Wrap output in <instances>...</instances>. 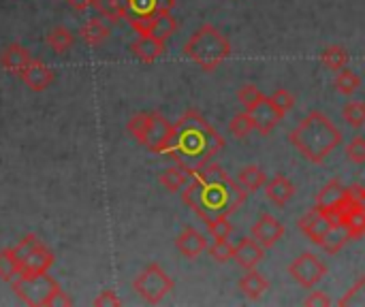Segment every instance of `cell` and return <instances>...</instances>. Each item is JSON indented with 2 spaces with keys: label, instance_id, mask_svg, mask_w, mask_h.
Segmentation results:
<instances>
[{
  "label": "cell",
  "instance_id": "obj_4",
  "mask_svg": "<svg viewBox=\"0 0 365 307\" xmlns=\"http://www.w3.org/2000/svg\"><path fill=\"white\" fill-rule=\"evenodd\" d=\"M184 56L197 66H201L205 73H214L231 56V43L216 26L203 24L186 41Z\"/></svg>",
  "mask_w": 365,
  "mask_h": 307
},
{
  "label": "cell",
  "instance_id": "obj_25",
  "mask_svg": "<svg viewBox=\"0 0 365 307\" xmlns=\"http://www.w3.org/2000/svg\"><path fill=\"white\" fill-rule=\"evenodd\" d=\"M178 0H126L128 17H145L156 11H173ZM126 17V19H128Z\"/></svg>",
  "mask_w": 365,
  "mask_h": 307
},
{
  "label": "cell",
  "instance_id": "obj_28",
  "mask_svg": "<svg viewBox=\"0 0 365 307\" xmlns=\"http://www.w3.org/2000/svg\"><path fill=\"white\" fill-rule=\"evenodd\" d=\"M45 43H47L56 53L62 56V53H66V51L73 49V45H75V34H73L66 26H53V28L47 32Z\"/></svg>",
  "mask_w": 365,
  "mask_h": 307
},
{
  "label": "cell",
  "instance_id": "obj_31",
  "mask_svg": "<svg viewBox=\"0 0 365 307\" xmlns=\"http://www.w3.org/2000/svg\"><path fill=\"white\" fill-rule=\"evenodd\" d=\"M321 64L327 68V71H342L346 64H349V51L342 47V45H331V47H325L323 53H321Z\"/></svg>",
  "mask_w": 365,
  "mask_h": 307
},
{
  "label": "cell",
  "instance_id": "obj_14",
  "mask_svg": "<svg viewBox=\"0 0 365 307\" xmlns=\"http://www.w3.org/2000/svg\"><path fill=\"white\" fill-rule=\"evenodd\" d=\"M331 224H334V220H331L327 214H323L321 209H317V207H312L308 214H304V216L299 218V222H297L299 231H302L310 241H314L317 246L321 244V239L325 237V233L329 231Z\"/></svg>",
  "mask_w": 365,
  "mask_h": 307
},
{
  "label": "cell",
  "instance_id": "obj_7",
  "mask_svg": "<svg viewBox=\"0 0 365 307\" xmlns=\"http://www.w3.org/2000/svg\"><path fill=\"white\" fill-rule=\"evenodd\" d=\"M173 132H175V124H171L163 113L150 111V120H148L145 132L139 143L145 150H150L152 154L167 156L171 150V143H173Z\"/></svg>",
  "mask_w": 365,
  "mask_h": 307
},
{
  "label": "cell",
  "instance_id": "obj_38",
  "mask_svg": "<svg viewBox=\"0 0 365 307\" xmlns=\"http://www.w3.org/2000/svg\"><path fill=\"white\" fill-rule=\"evenodd\" d=\"M269 98H272V103L276 105V109L280 111V115H282V118H284V115L295 107V96H293L289 90H284V88H278Z\"/></svg>",
  "mask_w": 365,
  "mask_h": 307
},
{
  "label": "cell",
  "instance_id": "obj_44",
  "mask_svg": "<svg viewBox=\"0 0 365 307\" xmlns=\"http://www.w3.org/2000/svg\"><path fill=\"white\" fill-rule=\"evenodd\" d=\"M349 192H351V201H353V205H357L359 209H364L365 212V188L364 186H359V184H355V186H349Z\"/></svg>",
  "mask_w": 365,
  "mask_h": 307
},
{
  "label": "cell",
  "instance_id": "obj_21",
  "mask_svg": "<svg viewBox=\"0 0 365 307\" xmlns=\"http://www.w3.org/2000/svg\"><path fill=\"white\" fill-rule=\"evenodd\" d=\"M334 220L344 224V229L349 231L351 239H359V237L365 235V212L359 209L357 205H353V203L349 207H344Z\"/></svg>",
  "mask_w": 365,
  "mask_h": 307
},
{
  "label": "cell",
  "instance_id": "obj_19",
  "mask_svg": "<svg viewBox=\"0 0 365 307\" xmlns=\"http://www.w3.org/2000/svg\"><path fill=\"white\" fill-rule=\"evenodd\" d=\"M30 60H32V53H30L24 45H19V43L6 45V47L2 49V53H0V66H2L4 71L13 73V75H19L21 68H24Z\"/></svg>",
  "mask_w": 365,
  "mask_h": 307
},
{
  "label": "cell",
  "instance_id": "obj_45",
  "mask_svg": "<svg viewBox=\"0 0 365 307\" xmlns=\"http://www.w3.org/2000/svg\"><path fill=\"white\" fill-rule=\"evenodd\" d=\"M68 2V6L73 9V11H77V13H86L90 6H92V0H66Z\"/></svg>",
  "mask_w": 365,
  "mask_h": 307
},
{
  "label": "cell",
  "instance_id": "obj_37",
  "mask_svg": "<svg viewBox=\"0 0 365 307\" xmlns=\"http://www.w3.org/2000/svg\"><path fill=\"white\" fill-rule=\"evenodd\" d=\"M207 252L216 263H229L235 256V246L227 239H214V244L207 248Z\"/></svg>",
  "mask_w": 365,
  "mask_h": 307
},
{
  "label": "cell",
  "instance_id": "obj_43",
  "mask_svg": "<svg viewBox=\"0 0 365 307\" xmlns=\"http://www.w3.org/2000/svg\"><path fill=\"white\" fill-rule=\"evenodd\" d=\"M304 306L308 307H329L331 306V299L325 295V293H321V291H314V293H310L306 299H304Z\"/></svg>",
  "mask_w": 365,
  "mask_h": 307
},
{
  "label": "cell",
  "instance_id": "obj_29",
  "mask_svg": "<svg viewBox=\"0 0 365 307\" xmlns=\"http://www.w3.org/2000/svg\"><path fill=\"white\" fill-rule=\"evenodd\" d=\"M92 6L101 13V17L109 19L111 24H118L128 17L126 0H92Z\"/></svg>",
  "mask_w": 365,
  "mask_h": 307
},
{
  "label": "cell",
  "instance_id": "obj_32",
  "mask_svg": "<svg viewBox=\"0 0 365 307\" xmlns=\"http://www.w3.org/2000/svg\"><path fill=\"white\" fill-rule=\"evenodd\" d=\"M334 85H336V90H338L340 94L351 96V94H355V92L361 88V77H359L355 71H351V68H346V66H344L342 71H338Z\"/></svg>",
  "mask_w": 365,
  "mask_h": 307
},
{
  "label": "cell",
  "instance_id": "obj_36",
  "mask_svg": "<svg viewBox=\"0 0 365 307\" xmlns=\"http://www.w3.org/2000/svg\"><path fill=\"white\" fill-rule=\"evenodd\" d=\"M229 130H231V135H233V137H237V139H246V137L255 130V122H252L250 113H248V111L237 113V115L229 122Z\"/></svg>",
  "mask_w": 365,
  "mask_h": 307
},
{
  "label": "cell",
  "instance_id": "obj_24",
  "mask_svg": "<svg viewBox=\"0 0 365 307\" xmlns=\"http://www.w3.org/2000/svg\"><path fill=\"white\" fill-rule=\"evenodd\" d=\"M349 241H353V239H351L349 231L344 229V224L338 222V220H334V224L329 227V231L325 233V237L321 239L319 246H321L327 254H338Z\"/></svg>",
  "mask_w": 365,
  "mask_h": 307
},
{
  "label": "cell",
  "instance_id": "obj_34",
  "mask_svg": "<svg viewBox=\"0 0 365 307\" xmlns=\"http://www.w3.org/2000/svg\"><path fill=\"white\" fill-rule=\"evenodd\" d=\"M205 229L212 235V239H229L233 233V224L229 216H216V218L205 220Z\"/></svg>",
  "mask_w": 365,
  "mask_h": 307
},
{
  "label": "cell",
  "instance_id": "obj_17",
  "mask_svg": "<svg viewBox=\"0 0 365 307\" xmlns=\"http://www.w3.org/2000/svg\"><path fill=\"white\" fill-rule=\"evenodd\" d=\"M263 259H265V248H263L255 237H246V239H242V241L235 246V256H233V261H235L244 271L255 269Z\"/></svg>",
  "mask_w": 365,
  "mask_h": 307
},
{
  "label": "cell",
  "instance_id": "obj_23",
  "mask_svg": "<svg viewBox=\"0 0 365 307\" xmlns=\"http://www.w3.org/2000/svg\"><path fill=\"white\" fill-rule=\"evenodd\" d=\"M111 34V28L105 24V17H92L88 24L81 28V38L88 47H98L103 45Z\"/></svg>",
  "mask_w": 365,
  "mask_h": 307
},
{
  "label": "cell",
  "instance_id": "obj_39",
  "mask_svg": "<svg viewBox=\"0 0 365 307\" xmlns=\"http://www.w3.org/2000/svg\"><path fill=\"white\" fill-rule=\"evenodd\" d=\"M346 158L353 165H365V137H353V141L346 145Z\"/></svg>",
  "mask_w": 365,
  "mask_h": 307
},
{
  "label": "cell",
  "instance_id": "obj_2",
  "mask_svg": "<svg viewBox=\"0 0 365 307\" xmlns=\"http://www.w3.org/2000/svg\"><path fill=\"white\" fill-rule=\"evenodd\" d=\"M222 150V135L197 109H188L175 122L173 143L167 156L175 165L184 167L190 175H195L201 167L212 162Z\"/></svg>",
  "mask_w": 365,
  "mask_h": 307
},
{
  "label": "cell",
  "instance_id": "obj_42",
  "mask_svg": "<svg viewBox=\"0 0 365 307\" xmlns=\"http://www.w3.org/2000/svg\"><path fill=\"white\" fill-rule=\"evenodd\" d=\"M92 306L96 307H118L122 306V301H120V297L113 293V291H103L94 301H92Z\"/></svg>",
  "mask_w": 365,
  "mask_h": 307
},
{
  "label": "cell",
  "instance_id": "obj_26",
  "mask_svg": "<svg viewBox=\"0 0 365 307\" xmlns=\"http://www.w3.org/2000/svg\"><path fill=\"white\" fill-rule=\"evenodd\" d=\"M190 173L180 167V165H173L169 169H165L160 175H158V184L167 190V192H182L186 188V184L190 182Z\"/></svg>",
  "mask_w": 365,
  "mask_h": 307
},
{
  "label": "cell",
  "instance_id": "obj_18",
  "mask_svg": "<svg viewBox=\"0 0 365 307\" xmlns=\"http://www.w3.org/2000/svg\"><path fill=\"white\" fill-rule=\"evenodd\" d=\"M265 194H267V199H269L276 207H284V205L293 199L295 186H293V182H291L287 175L278 173V175H274L272 179H267V184H265Z\"/></svg>",
  "mask_w": 365,
  "mask_h": 307
},
{
  "label": "cell",
  "instance_id": "obj_15",
  "mask_svg": "<svg viewBox=\"0 0 365 307\" xmlns=\"http://www.w3.org/2000/svg\"><path fill=\"white\" fill-rule=\"evenodd\" d=\"M165 43L167 41H160V38H156L152 34H139V38L130 43V51L143 64H152V62H156L158 58L165 56V51H167Z\"/></svg>",
  "mask_w": 365,
  "mask_h": 307
},
{
  "label": "cell",
  "instance_id": "obj_22",
  "mask_svg": "<svg viewBox=\"0 0 365 307\" xmlns=\"http://www.w3.org/2000/svg\"><path fill=\"white\" fill-rule=\"evenodd\" d=\"M56 263V256H53V252L41 241L34 250H32V254L24 261V265H21V271H30V274H41V271H49L51 269V265Z\"/></svg>",
  "mask_w": 365,
  "mask_h": 307
},
{
  "label": "cell",
  "instance_id": "obj_6",
  "mask_svg": "<svg viewBox=\"0 0 365 307\" xmlns=\"http://www.w3.org/2000/svg\"><path fill=\"white\" fill-rule=\"evenodd\" d=\"M173 280L158 263H150L133 282L135 293L150 306H158L173 291Z\"/></svg>",
  "mask_w": 365,
  "mask_h": 307
},
{
  "label": "cell",
  "instance_id": "obj_40",
  "mask_svg": "<svg viewBox=\"0 0 365 307\" xmlns=\"http://www.w3.org/2000/svg\"><path fill=\"white\" fill-rule=\"evenodd\" d=\"M263 94H261V90L255 85V83H244L240 90H237V100H240V105L244 107V109H248L252 103H257L259 98H261Z\"/></svg>",
  "mask_w": 365,
  "mask_h": 307
},
{
  "label": "cell",
  "instance_id": "obj_8",
  "mask_svg": "<svg viewBox=\"0 0 365 307\" xmlns=\"http://www.w3.org/2000/svg\"><path fill=\"white\" fill-rule=\"evenodd\" d=\"M289 276L302 286V288H314L319 282L325 280L327 276V265L312 252H302L291 265H289Z\"/></svg>",
  "mask_w": 365,
  "mask_h": 307
},
{
  "label": "cell",
  "instance_id": "obj_5",
  "mask_svg": "<svg viewBox=\"0 0 365 307\" xmlns=\"http://www.w3.org/2000/svg\"><path fill=\"white\" fill-rule=\"evenodd\" d=\"M17 299L32 307H66L73 306V299L60 288L58 280L49 276V271L30 274L21 271L19 278L11 284Z\"/></svg>",
  "mask_w": 365,
  "mask_h": 307
},
{
  "label": "cell",
  "instance_id": "obj_10",
  "mask_svg": "<svg viewBox=\"0 0 365 307\" xmlns=\"http://www.w3.org/2000/svg\"><path fill=\"white\" fill-rule=\"evenodd\" d=\"M351 203H353V201H351L349 188H346L340 179H331V182L325 184L323 190L317 194L314 207L321 209L323 214H327V216L334 220V218H336L344 207H349Z\"/></svg>",
  "mask_w": 365,
  "mask_h": 307
},
{
  "label": "cell",
  "instance_id": "obj_16",
  "mask_svg": "<svg viewBox=\"0 0 365 307\" xmlns=\"http://www.w3.org/2000/svg\"><path fill=\"white\" fill-rule=\"evenodd\" d=\"M175 248L178 252L184 256V259H199L205 250H207V239L203 233H199L197 229L192 227H186L178 237H175Z\"/></svg>",
  "mask_w": 365,
  "mask_h": 307
},
{
  "label": "cell",
  "instance_id": "obj_35",
  "mask_svg": "<svg viewBox=\"0 0 365 307\" xmlns=\"http://www.w3.org/2000/svg\"><path fill=\"white\" fill-rule=\"evenodd\" d=\"M338 306L342 307H365V276L359 278L351 288L349 293L338 301Z\"/></svg>",
  "mask_w": 365,
  "mask_h": 307
},
{
  "label": "cell",
  "instance_id": "obj_30",
  "mask_svg": "<svg viewBox=\"0 0 365 307\" xmlns=\"http://www.w3.org/2000/svg\"><path fill=\"white\" fill-rule=\"evenodd\" d=\"M21 274V263L17 261L13 248L0 250V280L6 284H13Z\"/></svg>",
  "mask_w": 365,
  "mask_h": 307
},
{
  "label": "cell",
  "instance_id": "obj_20",
  "mask_svg": "<svg viewBox=\"0 0 365 307\" xmlns=\"http://www.w3.org/2000/svg\"><path fill=\"white\" fill-rule=\"evenodd\" d=\"M240 293L246 297V299H250V301H259L267 291H269V282L259 274V271H255V269H248L244 276H242V280H240Z\"/></svg>",
  "mask_w": 365,
  "mask_h": 307
},
{
  "label": "cell",
  "instance_id": "obj_3",
  "mask_svg": "<svg viewBox=\"0 0 365 307\" xmlns=\"http://www.w3.org/2000/svg\"><path fill=\"white\" fill-rule=\"evenodd\" d=\"M293 147L312 165H323L327 156L342 145L340 128L321 111H310L291 132Z\"/></svg>",
  "mask_w": 365,
  "mask_h": 307
},
{
  "label": "cell",
  "instance_id": "obj_1",
  "mask_svg": "<svg viewBox=\"0 0 365 307\" xmlns=\"http://www.w3.org/2000/svg\"><path fill=\"white\" fill-rule=\"evenodd\" d=\"M246 194L248 192L237 184V179H231L229 173L212 160L190 177L182 190V201L205 222L216 216L235 214L244 205Z\"/></svg>",
  "mask_w": 365,
  "mask_h": 307
},
{
  "label": "cell",
  "instance_id": "obj_27",
  "mask_svg": "<svg viewBox=\"0 0 365 307\" xmlns=\"http://www.w3.org/2000/svg\"><path fill=\"white\" fill-rule=\"evenodd\" d=\"M237 184L246 190V192H257L267 184V175L259 165H248L242 167L237 173Z\"/></svg>",
  "mask_w": 365,
  "mask_h": 307
},
{
  "label": "cell",
  "instance_id": "obj_12",
  "mask_svg": "<svg viewBox=\"0 0 365 307\" xmlns=\"http://www.w3.org/2000/svg\"><path fill=\"white\" fill-rule=\"evenodd\" d=\"M17 77L32 92H43V90H47L53 83V71H51V66H47L43 60H34V58L21 68V73Z\"/></svg>",
  "mask_w": 365,
  "mask_h": 307
},
{
  "label": "cell",
  "instance_id": "obj_13",
  "mask_svg": "<svg viewBox=\"0 0 365 307\" xmlns=\"http://www.w3.org/2000/svg\"><path fill=\"white\" fill-rule=\"evenodd\" d=\"M284 224L278 220V218H274L272 214H263V216H259V220L252 224V237L265 248V250H269V248H274L282 237H284Z\"/></svg>",
  "mask_w": 365,
  "mask_h": 307
},
{
  "label": "cell",
  "instance_id": "obj_41",
  "mask_svg": "<svg viewBox=\"0 0 365 307\" xmlns=\"http://www.w3.org/2000/svg\"><path fill=\"white\" fill-rule=\"evenodd\" d=\"M38 244H41V241H38V237H36V235H26V237H24V239L13 248V252H15L17 261L24 265V261L32 254V250H34Z\"/></svg>",
  "mask_w": 365,
  "mask_h": 307
},
{
  "label": "cell",
  "instance_id": "obj_11",
  "mask_svg": "<svg viewBox=\"0 0 365 307\" xmlns=\"http://www.w3.org/2000/svg\"><path fill=\"white\" fill-rule=\"evenodd\" d=\"M246 111L250 113V118H252V122H255V130L261 132L263 137L272 135L274 128H276V126L280 124V120H282L280 111L276 109V105L272 103V98L265 96V94H263L257 103H252Z\"/></svg>",
  "mask_w": 365,
  "mask_h": 307
},
{
  "label": "cell",
  "instance_id": "obj_9",
  "mask_svg": "<svg viewBox=\"0 0 365 307\" xmlns=\"http://www.w3.org/2000/svg\"><path fill=\"white\" fill-rule=\"evenodd\" d=\"M128 24L137 34H152L160 41H169L178 32V19L167 9L145 17H128Z\"/></svg>",
  "mask_w": 365,
  "mask_h": 307
},
{
  "label": "cell",
  "instance_id": "obj_33",
  "mask_svg": "<svg viewBox=\"0 0 365 307\" xmlns=\"http://www.w3.org/2000/svg\"><path fill=\"white\" fill-rule=\"evenodd\" d=\"M342 118L349 126L353 128H364L365 126V103L361 100H351L342 109Z\"/></svg>",
  "mask_w": 365,
  "mask_h": 307
}]
</instances>
